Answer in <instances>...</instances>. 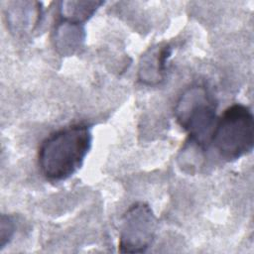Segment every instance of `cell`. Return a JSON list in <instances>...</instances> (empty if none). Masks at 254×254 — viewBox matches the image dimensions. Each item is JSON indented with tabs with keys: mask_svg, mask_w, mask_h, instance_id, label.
<instances>
[{
	"mask_svg": "<svg viewBox=\"0 0 254 254\" xmlns=\"http://www.w3.org/2000/svg\"><path fill=\"white\" fill-rule=\"evenodd\" d=\"M91 144L92 133L87 125L75 124L54 132L39 149L42 175L51 182L68 179L81 167Z\"/></svg>",
	"mask_w": 254,
	"mask_h": 254,
	"instance_id": "1",
	"label": "cell"
},
{
	"mask_svg": "<svg viewBox=\"0 0 254 254\" xmlns=\"http://www.w3.org/2000/svg\"><path fill=\"white\" fill-rule=\"evenodd\" d=\"M210 144L227 162L251 153L254 146V118L251 109L240 103L226 108L216 120Z\"/></svg>",
	"mask_w": 254,
	"mask_h": 254,
	"instance_id": "2",
	"label": "cell"
},
{
	"mask_svg": "<svg viewBox=\"0 0 254 254\" xmlns=\"http://www.w3.org/2000/svg\"><path fill=\"white\" fill-rule=\"evenodd\" d=\"M216 101L204 85H193L179 99L175 115L178 123L189 134L190 140L199 148L210 144L216 123Z\"/></svg>",
	"mask_w": 254,
	"mask_h": 254,
	"instance_id": "3",
	"label": "cell"
},
{
	"mask_svg": "<svg viewBox=\"0 0 254 254\" xmlns=\"http://www.w3.org/2000/svg\"><path fill=\"white\" fill-rule=\"evenodd\" d=\"M157 228L156 217L150 206L137 202L124 213L120 228L119 251L143 253L152 244Z\"/></svg>",
	"mask_w": 254,
	"mask_h": 254,
	"instance_id": "4",
	"label": "cell"
},
{
	"mask_svg": "<svg viewBox=\"0 0 254 254\" xmlns=\"http://www.w3.org/2000/svg\"><path fill=\"white\" fill-rule=\"evenodd\" d=\"M171 47L169 45L159 46L150 50L148 55L143 57V62L140 64V79L146 83L160 81L163 78V73L166 69V64L171 56Z\"/></svg>",
	"mask_w": 254,
	"mask_h": 254,
	"instance_id": "5",
	"label": "cell"
},
{
	"mask_svg": "<svg viewBox=\"0 0 254 254\" xmlns=\"http://www.w3.org/2000/svg\"><path fill=\"white\" fill-rule=\"evenodd\" d=\"M102 2H64L61 8L64 22L79 25L93 15Z\"/></svg>",
	"mask_w": 254,
	"mask_h": 254,
	"instance_id": "6",
	"label": "cell"
},
{
	"mask_svg": "<svg viewBox=\"0 0 254 254\" xmlns=\"http://www.w3.org/2000/svg\"><path fill=\"white\" fill-rule=\"evenodd\" d=\"M15 232V223L10 216L2 215L1 216V227H0V248L5 247L7 243L12 239Z\"/></svg>",
	"mask_w": 254,
	"mask_h": 254,
	"instance_id": "7",
	"label": "cell"
}]
</instances>
